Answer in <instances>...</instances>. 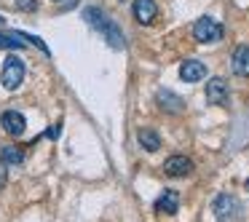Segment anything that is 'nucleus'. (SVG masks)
Listing matches in <instances>:
<instances>
[{
	"label": "nucleus",
	"mask_w": 249,
	"mask_h": 222,
	"mask_svg": "<svg viewBox=\"0 0 249 222\" xmlns=\"http://www.w3.org/2000/svg\"><path fill=\"white\" fill-rule=\"evenodd\" d=\"M24 81V62L19 59L17 54L6 56V62H3V72H0V83H3V88L6 91H17L19 86H22Z\"/></svg>",
	"instance_id": "obj_3"
},
{
	"label": "nucleus",
	"mask_w": 249,
	"mask_h": 222,
	"mask_svg": "<svg viewBox=\"0 0 249 222\" xmlns=\"http://www.w3.org/2000/svg\"><path fill=\"white\" fill-rule=\"evenodd\" d=\"M0 49H24L22 33H0Z\"/></svg>",
	"instance_id": "obj_15"
},
{
	"label": "nucleus",
	"mask_w": 249,
	"mask_h": 222,
	"mask_svg": "<svg viewBox=\"0 0 249 222\" xmlns=\"http://www.w3.org/2000/svg\"><path fill=\"white\" fill-rule=\"evenodd\" d=\"M231 70L238 78H249V46H238L231 56Z\"/></svg>",
	"instance_id": "obj_12"
},
{
	"label": "nucleus",
	"mask_w": 249,
	"mask_h": 222,
	"mask_svg": "<svg viewBox=\"0 0 249 222\" xmlns=\"http://www.w3.org/2000/svg\"><path fill=\"white\" fill-rule=\"evenodd\" d=\"M83 19H86L89 27H94L99 35H105V40H107L110 49L121 51V49L126 46V38H124V33H121V27L107 17V14L102 11V8H97V6L83 8Z\"/></svg>",
	"instance_id": "obj_1"
},
{
	"label": "nucleus",
	"mask_w": 249,
	"mask_h": 222,
	"mask_svg": "<svg viewBox=\"0 0 249 222\" xmlns=\"http://www.w3.org/2000/svg\"><path fill=\"white\" fill-rule=\"evenodd\" d=\"M6 179H8V169H6V163L0 161V190L6 188Z\"/></svg>",
	"instance_id": "obj_17"
},
{
	"label": "nucleus",
	"mask_w": 249,
	"mask_h": 222,
	"mask_svg": "<svg viewBox=\"0 0 249 222\" xmlns=\"http://www.w3.org/2000/svg\"><path fill=\"white\" fill-rule=\"evenodd\" d=\"M0 126H3V131L11 137H22L24 129H27V120H24L22 113H17V110H6V113L0 115Z\"/></svg>",
	"instance_id": "obj_5"
},
{
	"label": "nucleus",
	"mask_w": 249,
	"mask_h": 222,
	"mask_svg": "<svg viewBox=\"0 0 249 222\" xmlns=\"http://www.w3.org/2000/svg\"><path fill=\"white\" fill-rule=\"evenodd\" d=\"M38 0H17V11H35Z\"/></svg>",
	"instance_id": "obj_16"
},
{
	"label": "nucleus",
	"mask_w": 249,
	"mask_h": 222,
	"mask_svg": "<svg viewBox=\"0 0 249 222\" xmlns=\"http://www.w3.org/2000/svg\"><path fill=\"white\" fill-rule=\"evenodd\" d=\"M0 161L6 163V166H19V163L24 161V150L17 145H6L0 150Z\"/></svg>",
	"instance_id": "obj_13"
},
{
	"label": "nucleus",
	"mask_w": 249,
	"mask_h": 222,
	"mask_svg": "<svg viewBox=\"0 0 249 222\" xmlns=\"http://www.w3.org/2000/svg\"><path fill=\"white\" fill-rule=\"evenodd\" d=\"M179 78H182L185 83H198L206 78V65L198 59H185L182 65H179Z\"/></svg>",
	"instance_id": "obj_7"
},
{
	"label": "nucleus",
	"mask_w": 249,
	"mask_h": 222,
	"mask_svg": "<svg viewBox=\"0 0 249 222\" xmlns=\"http://www.w3.org/2000/svg\"><path fill=\"white\" fill-rule=\"evenodd\" d=\"M222 33H225L222 24L212 17H201V19H196V24H193V38L198 40V43H217V40H222Z\"/></svg>",
	"instance_id": "obj_4"
},
{
	"label": "nucleus",
	"mask_w": 249,
	"mask_h": 222,
	"mask_svg": "<svg viewBox=\"0 0 249 222\" xmlns=\"http://www.w3.org/2000/svg\"><path fill=\"white\" fill-rule=\"evenodd\" d=\"M131 11H134V19L140 24H150V22H156V17H158L156 0H134Z\"/></svg>",
	"instance_id": "obj_9"
},
{
	"label": "nucleus",
	"mask_w": 249,
	"mask_h": 222,
	"mask_svg": "<svg viewBox=\"0 0 249 222\" xmlns=\"http://www.w3.org/2000/svg\"><path fill=\"white\" fill-rule=\"evenodd\" d=\"M156 102L161 104L163 113H172V115H177V113L185 110V99L177 97L174 91H169V88H161V91L156 94Z\"/></svg>",
	"instance_id": "obj_8"
},
{
	"label": "nucleus",
	"mask_w": 249,
	"mask_h": 222,
	"mask_svg": "<svg viewBox=\"0 0 249 222\" xmlns=\"http://www.w3.org/2000/svg\"><path fill=\"white\" fill-rule=\"evenodd\" d=\"M0 24H3V17H0Z\"/></svg>",
	"instance_id": "obj_19"
},
{
	"label": "nucleus",
	"mask_w": 249,
	"mask_h": 222,
	"mask_svg": "<svg viewBox=\"0 0 249 222\" xmlns=\"http://www.w3.org/2000/svg\"><path fill=\"white\" fill-rule=\"evenodd\" d=\"M212 211L220 222H233V220H241L244 217V204L231 193H220L214 201H212Z\"/></svg>",
	"instance_id": "obj_2"
},
{
	"label": "nucleus",
	"mask_w": 249,
	"mask_h": 222,
	"mask_svg": "<svg viewBox=\"0 0 249 222\" xmlns=\"http://www.w3.org/2000/svg\"><path fill=\"white\" fill-rule=\"evenodd\" d=\"M206 99H209V104H225L228 102L225 78H212V81L206 83Z\"/></svg>",
	"instance_id": "obj_11"
},
{
	"label": "nucleus",
	"mask_w": 249,
	"mask_h": 222,
	"mask_svg": "<svg viewBox=\"0 0 249 222\" xmlns=\"http://www.w3.org/2000/svg\"><path fill=\"white\" fill-rule=\"evenodd\" d=\"M247 190H249V179H247Z\"/></svg>",
	"instance_id": "obj_18"
},
{
	"label": "nucleus",
	"mask_w": 249,
	"mask_h": 222,
	"mask_svg": "<svg viewBox=\"0 0 249 222\" xmlns=\"http://www.w3.org/2000/svg\"><path fill=\"white\" fill-rule=\"evenodd\" d=\"M137 139H140V145L145 147V150H150V153H156L158 147H161V137H158L153 129H140Z\"/></svg>",
	"instance_id": "obj_14"
},
{
	"label": "nucleus",
	"mask_w": 249,
	"mask_h": 222,
	"mask_svg": "<svg viewBox=\"0 0 249 222\" xmlns=\"http://www.w3.org/2000/svg\"><path fill=\"white\" fill-rule=\"evenodd\" d=\"M193 171V161L188 155H172L163 161V174L166 177H188Z\"/></svg>",
	"instance_id": "obj_6"
},
{
	"label": "nucleus",
	"mask_w": 249,
	"mask_h": 222,
	"mask_svg": "<svg viewBox=\"0 0 249 222\" xmlns=\"http://www.w3.org/2000/svg\"><path fill=\"white\" fill-rule=\"evenodd\" d=\"M156 211L158 214H177L179 211V193L177 190H163L156 198Z\"/></svg>",
	"instance_id": "obj_10"
}]
</instances>
